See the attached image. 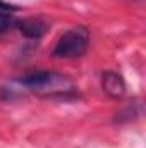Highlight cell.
I'll return each instance as SVG.
<instances>
[{"label":"cell","instance_id":"cell-1","mask_svg":"<svg viewBox=\"0 0 146 148\" xmlns=\"http://www.w3.org/2000/svg\"><path fill=\"white\" fill-rule=\"evenodd\" d=\"M16 90L21 91H28V93H35L38 97H45V98H62V100H69L79 97L74 83L64 76L62 73H55V71H33V73H26L24 76L16 79Z\"/></svg>","mask_w":146,"mask_h":148},{"label":"cell","instance_id":"cell-2","mask_svg":"<svg viewBox=\"0 0 146 148\" xmlns=\"http://www.w3.org/2000/svg\"><path fill=\"white\" fill-rule=\"evenodd\" d=\"M91 33L86 26H76L60 35L53 45L52 55L57 59H81L89 48Z\"/></svg>","mask_w":146,"mask_h":148},{"label":"cell","instance_id":"cell-3","mask_svg":"<svg viewBox=\"0 0 146 148\" xmlns=\"http://www.w3.org/2000/svg\"><path fill=\"white\" fill-rule=\"evenodd\" d=\"M100 83H102V90L103 93L112 98V100H120L126 97L127 91V84L124 76L117 71H103L100 76Z\"/></svg>","mask_w":146,"mask_h":148},{"label":"cell","instance_id":"cell-4","mask_svg":"<svg viewBox=\"0 0 146 148\" xmlns=\"http://www.w3.org/2000/svg\"><path fill=\"white\" fill-rule=\"evenodd\" d=\"M14 29H17L28 40H40L48 33L50 23L43 17H24V19H16Z\"/></svg>","mask_w":146,"mask_h":148},{"label":"cell","instance_id":"cell-5","mask_svg":"<svg viewBox=\"0 0 146 148\" xmlns=\"http://www.w3.org/2000/svg\"><path fill=\"white\" fill-rule=\"evenodd\" d=\"M141 114H143V105H141V102H132V103H129L127 107H124L120 112L115 114V122H131V121L139 119Z\"/></svg>","mask_w":146,"mask_h":148},{"label":"cell","instance_id":"cell-6","mask_svg":"<svg viewBox=\"0 0 146 148\" xmlns=\"http://www.w3.org/2000/svg\"><path fill=\"white\" fill-rule=\"evenodd\" d=\"M14 26H16V17L12 16V12L0 10V36L7 35L10 29H14Z\"/></svg>","mask_w":146,"mask_h":148},{"label":"cell","instance_id":"cell-7","mask_svg":"<svg viewBox=\"0 0 146 148\" xmlns=\"http://www.w3.org/2000/svg\"><path fill=\"white\" fill-rule=\"evenodd\" d=\"M0 10H7V12H16V10H19V7H16V5H12V3H7V2L0 0Z\"/></svg>","mask_w":146,"mask_h":148},{"label":"cell","instance_id":"cell-8","mask_svg":"<svg viewBox=\"0 0 146 148\" xmlns=\"http://www.w3.org/2000/svg\"><path fill=\"white\" fill-rule=\"evenodd\" d=\"M132 2H136V0H132Z\"/></svg>","mask_w":146,"mask_h":148}]
</instances>
